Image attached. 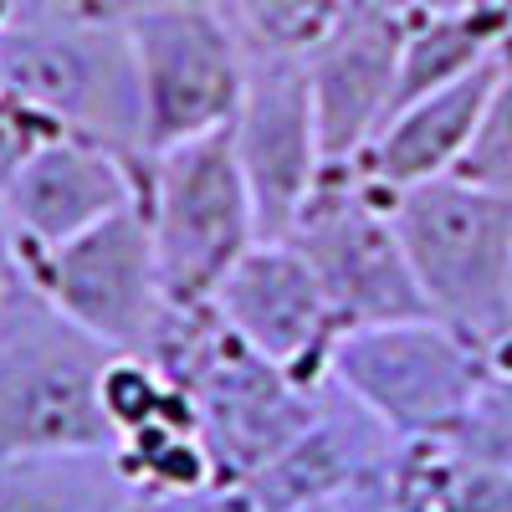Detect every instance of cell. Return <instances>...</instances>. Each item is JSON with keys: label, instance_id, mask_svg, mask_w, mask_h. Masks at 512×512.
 Returning <instances> with one entry per match:
<instances>
[{"label": "cell", "instance_id": "9a60e30c", "mask_svg": "<svg viewBox=\"0 0 512 512\" xmlns=\"http://www.w3.org/2000/svg\"><path fill=\"white\" fill-rule=\"evenodd\" d=\"M497 62L502 57H492L477 72H466L461 82H446V88L395 108L354 164L379 190H410V185H425V180L456 175L466 149L477 139V128H482L492 82H497Z\"/></svg>", "mask_w": 512, "mask_h": 512}, {"label": "cell", "instance_id": "ba28073f", "mask_svg": "<svg viewBox=\"0 0 512 512\" xmlns=\"http://www.w3.org/2000/svg\"><path fill=\"white\" fill-rule=\"evenodd\" d=\"M323 374L374 410L400 441H420L461 420L492 374V354L441 318H405L338 333Z\"/></svg>", "mask_w": 512, "mask_h": 512}, {"label": "cell", "instance_id": "d4e9b609", "mask_svg": "<svg viewBox=\"0 0 512 512\" xmlns=\"http://www.w3.org/2000/svg\"><path fill=\"white\" fill-rule=\"evenodd\" d=\"M297 512H395V507H390V482H364V487H349V492L318 497Z\"/></svg>", "mask_w": 512, "mask_h": 512}, {"label": "cell", "instance_id": "7402d4cb", "mask_svg": "<svg viewBox=\"0 0 512 512\" xmlns=\"http://www.w3.org/2000/svg\"><path fill=\"white\" fill-rule=\"evenodd\" d=\"M456 175L512 195V36H507L502 62H497V82H492L482 128H477V139H472V149H466Z\"/></svg>", "mask_w": 512, "mask_h": 512}, {"label": "cell", "instance_id": "8992f818", "mask_svg": "<svg viewBox=\"0 0 512 512\" xmlns=\"http://www.w3.org/2000/svg\"><path fill=\"white\" fill-rule=\"evenodd\" d=\"M123 31L139 72L144 154L231 128L251 47L221 0H144L123 11Z\"/></svg>", "mask_w": 512, "mask_h": 512}, {"label": "cell", "instance_id": "7c38bea8", "mask_svg": "<svg viewBox=\"0 0 512 512\" xmlns=\"http://www.w3.org/2000/svg\"><path fill=\"white\" fill-rule=\"evenodd\" d=\"M400 446L405 441L374 410H364L349 390H338L323 374L313 420L297 431V441L277 461H267L236 492H241L246 512H297L333 492H349L364 482H390Z\"/></svg>", "mask_w": 512, "mask_h": 512}, {"label": "cell", "instance_id": "4316f807", "mask_svg": "<svg viewBox=\"0 0 512 512\" xmlns=\"http://www.w3.org/2000/svg\"><path fill=\"white\" fill-rule=\"evenodd\" d=\"M374 11L395 16L400 26H415V21H431V16H451V11H466L477 0H369Z\"/></svg>", "mask_w": 512, "mask_h": 512}, {"label": "cell", "instance_id": "9c48e42d", "mask_svg": "<svg viewBox=\"0 0 512 512\" xmlns=\"http://www.w3.org/2000/svg\"><path fill=\"white\" fill-rule=\"evenodd\" d=\"M26 277L52 303L118 354H149L169 318V292L154 262V236L139 205L118 210L62 246L31 251Z\"/></svg>", "mask_w": 512, "mask_h": 512}, {"label": "cell", "instance_id": "5bb4252c", "mask_svg": "<svg viewBox=\"0 0 512 512\" xmlns=\"http://www.w3.org/2000/svg\"><path fill=\"white\" fill-rule=\"evenodd\" d=\"M144 159H128L82 134H52L0 185V200L11 210V226L26 256L62 246L82 231H93L98 221L118 216V210L139 205Z\"/></svg>", "mask_w": 512, "mask_h": 512}, {"label": "cell", "instance_id": "cb8c5ba5", "mask_svg": "<svg viewBox=\"0 0 512 512\" xmlns=\"http://www.w3.org/2000/svg\"><path fill=\"white\" fill-rule=\"evenodd\" d=\"M118 512H246L236 487H205V492H139Z\"/></svg>", "mask_w": 512, "mask_h": 512}, {"label": "cell", "instance_id": "277c9868", "mask_svg": "<svg viewBox=\"0 0 512 512\" xmlns=\"http://www.w3.org/2000/svg\"><path fill=\"white\" fill-rule=\"evenodd\" d=\"M113 354L31 277L11 287L0 297V456L113 446L98 400Z\"/></svg>", "mask_w": 512, "mask_h": 512}, {"label": "cell", "instance_id": "603a6c76", "mask_svg": "<svg viewBox=\"0 0 512 512\" xmlns=\"http://www.w3.org/2000/svg\"><path fill=\"white\" fill-rule=\"evenodd\" d=\"M52 134H67V128H57L47 113H36V108H31L26 98H16L11 88H0V185H6Z\"/></svg>", "mask_w": 512, "mask_h": 512}, {"label": "cell", "instance_id": "44dd1931", "mask_svg": "<svg viewBox=\"0 0 512 512\" xmlns=\"http://www.w3.org/2000/svg\"><path fill=\"white\" fill-rule=\"evenodd\" d=\"M451 446H461L472 461H482L487 472L512 482V379L492 364L487 384L477 390V400L461 410V420L451 431H441Z\"/></svg>", "mask_w": 512, "mask_h": 512}, {"label": "cell", "instance_id": "484cf974", "mask_svg": "<svg viewBox=\"0 0 512 512\" xmlns=\"http://www.w3.org/2000/svg\"><path fill=\"white\" fill-rule=\"evenodd\" d=\"M21 282H26V246H21V236L11 226L6 200H0V297H6L11 287H21Z\"/></svg>", "mask_w": 512, "mask_h": 512}, {"label": "cell", "instance_id": "ac0fdd59", "mask_svg": "<svg viewBox=\"0 0 512 512\" xmlns=\"http://www.w3.org/2000/svg\"><path fill=\"white\" fill-rule=\"evenodd\" d=\"M118 461L128 482L139 492H205V487H221L216 482V466H210V451L195 431V415H169L154 420L144 431L123 436Z\"/></svg>", "mask_w": 512, "mask_h": 512}, {"label": "cell", "instance_id": "83f0119b", "mask_svg": "<svg viewBox=\"0 0 512 512\" xmlns=\"http://www.w3.org/2000/svg\"><path fill=\"white\" fill-rule=\"evenodd\" d=\"M492 364H497V369H502V374L512 379V333H507V344H502V349L492 354Z\"/></svg>", "mask_w": 512, "mask_h": 512}, {"label": "cell", "instance_id": "4fadbf2b", "mask_svg": "<svg viewBox=\"0 0 512 512\" xmlns=\"http://www.w3.org/2000/svg\"><path fill=\"white\" fill-rule=\"evenodd\" d=\"M210 313L246 349H256L262 359L303 379L323 374L328 344L338 338L333 313L323 303V287L292 241H256L221 277V287L210 292Z\"/></svg>", "mask_w": 512, "mask_h": 512}, {"label": "cell", "instance_id": "7a4b0ae2", "mask_svg": "<svg viewBox=\"0 0 512 512\" xmlns=\"http://www.w3.org/2000/svg\"><path fill=\"white\" fill-rule=\"evenodd\" d=\"M0 88L67 134L144 159V103L118 11L93 0H21L0 31Z\"/></svg>", "mask_w": 512, "mask_h": 512}, {"label": "cell", "instance_id": "f1b7e54d", "mask_svg": "<svg viewBox=\"0 0 512 512\" xmlns=\"http://www.w3.org/2000/svg\"><path fill=\"white\" fill-rule=\"evenodd\" d=\"M93 6H103V11H118V16H123L128 6H144V0H93Z\"/></svg>", "mask_w": 512, "mask_h": 512}, {"label": "cell", "instance_id": "3957f363", "mask_svg": "<svg viewBox=\"0 0 512 512\" xmlns=\"http://www.w3.org/2000/svg\"><path fill=\"white\" fill-rule=\"evenodd\" d=\"M384 195L431 318L497 354L512 333V195L466 175Z\"/></svg>", "mask_w": 512, "mask_h": 512}, {"label": "cell", "instance_id": "5b68a950", "mask_svg": "<svg viewBox=\"0 0 512 512\" xmlns=\"http://www.w3.org/2000/svg\"><path fill=\"white\" fill-rule=\"evenodd\" d=\"M139 210L154 236L164 292L180 308L210 303L221 277L262 241L256 205H251V190H246L226 128L149 154Z\"/></svg>", "mask_w": 512, "mask_h": 512}, {"label": "cell", "instance_id": "f546056e", "mask_svg": "<svg viewBox=\"0 0 512 512\" xmlns=\"http://www.w3.org/2000/svg\"><path fill=\"white\" fill-rule=\"evenodd\" d=\"M16 6H21V0H0V31H6V26H11V16H16Z\"/></svg>", "mask_w": 512, "mask_h": 512}, {"label": "cell", "instance_id": "ffe728a7", "mask_svg": "<svg viewBox=\"0 0 512 512\" xmlns=\"http://www.w3.org/2000/svg\"><path fill=\"white\" fill-rule=\"evenodd\" d=\"M344 6L349 0H221L256 52H308Z\"/></svg>", "mask_w": 512, "mask_h": 512}, {"label": "cell", "instance_id": "e0dca14e", "mask_svg": "<svg viewBox=\"0 0 512 512\" xmlns=\"http://www.w3.org/2000/svg\"><path fill=\"white\" fill-rule=\"evenodd\" d=\"M507 36H512V21H507L502 0H477V6H466V11L405 26L395 108H405L425 93L446 88V82H461L466 72L487 67L492 57H502Z\"/></svg>", "mask_w": 512, "mask_h": 512}, {"label": "cell", "instance_id": "2e32d148", "mask_svg": "<svg viewBox=\"0 0 512 512\" xmlns=\"http://www.w3.org/2000/svg\"><path fill=\"white\" fill-rule=\"evenodd\" d=\"M134 497L113 446L0 456V512H118Z\"/></svg>", "mask_w": 512, "mask_h": 512}, {"label": "cell", "instance_id": "8fae6325", "mask_svg": "<svg viewBox=\"0 0 512 512\" xmlns=\"http://www.w3.org/2000/svg\"><path fill=\"white\" fill-rule=\"evenodd\" d=\"M400 47L405 26L395 16L374 11L369 0H349L303 52L323 164H354L384 128V118L395 113Z\"/></svg>", "mask_w": 512, "mask_h": 512}, {"label": "cell", "instance_id": "30bf717a", "mask_svg": "<svg viewBox=\"0 0 512 512\" xmlns=\"http://www.w3.org/2000/svg\"><path fill=\"white\" fill-rule=\"evenodd\" d=\"M226 134L256 205V231H262V241H282L323 175L318 113L308 93L303 52L251 47L246 88Z\"/></svg>", "mask_w": 512, "mask_h": 512}, {"label": "cell", "instance_id": "52a82bcc", "mask_svg": "<svg viewBox=\"0 0 512 512\" xmlns=\"http://www.w3.org/2000/svg\"><path fill=\"white\" fill-rule=\"evenodd\" d=\"M282 241H292L313 267L338 333L431 318L390 221V195L359 164H323L308 205Z\"/></svg>", "mask_w": 512, "mask_h": 512}, {"label": "cell", "instance_id": "6da1fadb", "mask_svg": "<svg viewBox=\"0 0 512 512\" xmlns=\"http://www.w3.org/2000/svg\"><path fill=\"white\" fill-rule=\"evenodd\" d=\"M169 379L185 390L195 431L210 451L221 487H241L262 472L267 461H277L297 431L313 420L318 405V379H303L256 349H246L241 338L200 308H169L164 328L154 333L149 354Z\"/></svg>", "mask_w": 512, "mask_h": 512}, {"label": "cell", "instance_id": "4dcf8cb0", "mask_svg": "<svg viewBox=\"0 0 512 512\" xmlns=\"http://www.w3.org/2000/svg\"><path fill=\"white\" fill-rule=\"evenodd\" d=\"M502 6H507V21H512V0H502Z\"/></svg>", "mask_w": 512, "mask_h": 512}, {"label": "cell", "instance_id": "d6986e66", "mask_svg": "<svg viewBox=\"0 0 512 512\" xmlns=\"http://www.w3.org/2000/svg\"><path fill=\"white\" fill-rule=\"evenodd\" d=\"M98 400H103V420L113 431V446L123 436L144 431V425H154V420L190 415L185 390L144 354H113L108 369H103V384H98Z\"/></svg>", "mask_w": 512, "mask_h": 512}]
</instances>
